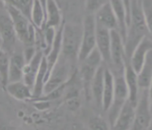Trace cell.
<instances>
[{
	"label": "cell",
	"instance_id": "cell-1",
	"mask_svg": "<svg viewBox=\"0 0 152 130\" xmlns=\"http://www.w3.org/2000/svg\"><path fill=\"white\" fill-rule=\"evenodd\" d=\"M83 25L75 23H66L63 25L62 54L69 61L78 60L82 41Z\"/></svg>",
	"mask_w": 152,
	"mask_h": 130
},
{
	"label": "cell",
	"instance_id": "cell-2",
	"mask_svg": "<svg viewBox=\"0 0 152 130\" xmlns=\"http://www.w3.org/2000/svg\"><path fill=\"white\" fill-rule=\"evenodd\" d=\"M2 4L5 7L12 20L18 40L25 47H36L35 42L37 28L33 25L29 18L15 7L3 3Z\"/></svg>",
	"mask_w": 152,
	"mask_h": 130
},
{
	"label": "cell",
	"instance_id": "cell-3",
	"mask_svg": "<svg viewBox=\"0 0 152 130\" xmlns=\"http://www.w3.org/2000/svg\"><path fill=\"white\" fill-rule=\"evenodd\" d=\"M69 62L71 61L60 56L45 84L43 95L52 92L53 90L70 81L73 76L72 74V67Z\"/></svg>",
	"mask_w": 152,
	"mask_h": 130
},
{
	"label": "cell",
	"instance_id": "cell-4",
	"mask_svg": "<svg viewBox=\"0 0 152 130\" xmlns=\"http://www.w3.org/2000/svg\"><path fill=\"white\" fill-rule=\"evenodd\" d=\"M151 104L149 90H140L135 107V120L132 129L144 130L149 129L152 122Z\"/></svg>",
	"mask_w": 152,
	"mask_h": 130
},
{
	"label": "cell",
	"instance_id": "cell-5",
	"mask_svg": "<svg viewBox=\"0 0 152 130\" xmlns=\"http://www.w3.org/2000/svg\"><path fill=\"white\" fill-rule=\"evenodd\" d=\"M115 76V75H114ZM129 99V89L125 81L124 71L119 72L117 76H115V92L112 105L107 111L109 124L112 127L117 118L119 112Z\"/></svg>",
	"mask_w": 152,
	"mask_h": 130
},
{
	"label": "cell",
	"instance_id": "cell-6",
	"mask_svg": "<svg viewBox=\"0 0 152 130\" xmlns=\"http://www.w3.org/2000/svg\"><path fill=\"white\" fill-rule=\"evenodd\" d=\"M0 37L1 50L12 55L18 37L13 25L12 20L3 4L0 15Z\"/></svg>",
	"mask_w": 152,
	"mask_h": 130
},
{
	"label": "cell",
	"instance_id": "cell-7",
	"mask_svg": "<svg viewBox=\"0 0 152 130\" xmlns=\"http://www.w3.org/2000/svg\"><path fill=\"white\" fill-rule=\"evenodd\" d=\"M102 62L103 59L97 48L94 50L83 60L80 61V77L83 82L87 95L90 93V89L91 81L98 69L102 64Z\"/></svg>",
	"mask_w": 152,
	"mask_h": 130
},
{
	"label": "cell",
	"instance_id": "cell-8",
	"mask_svg": "<svg viewBox=\"0 0 152 130\" xmlns=\"http://www.w3.org/2000/svg\"><path fill=\"white\" fill-rule=\"evenodd\" d=\"M81 46L78 57L80 62L96 48V21L93 14H87L84 18Z\"/></svg>",
	"mask_w": 152,
	"mask_h": 130
},
{
	"label": "cell",
	"instance_id": "cell-9",
	"mask_svg": "<svg viewBox=\"0 0 152 130\" xmlns=\"http://www.w3.org/2000/svg\"><path fill=\"white\" fill-rule=\"evenodd\" d=\"M111 35V63L117 68L118 72L124 71L125 63L127 61L124 38L119 29L112 30Z\"/></svg>",
	"mask_w": 152,
	"mask_h": 130
},
{
	"label": "cell",
	"instance_id": "cell-10",
	"mask_svg": "<svg viewBox=\"0 0 152 130\" xmlns=\"http://www.w3.org/2000/svg\"><path fill=\"white\" fill-rule=\"evenodd\" d=\"M135 107L136 102L128 99L119 112L112 129L118 130L132 129L135 120Z\"/></svg>",
	"mask_w": 152,
	"mask_h": 130
},
{
	"label": "cell",
	"instance_id": "cell-11",
	"mask_svg": "<svg viewBox=\"0 0 152 130\" xmlns=\"http://www.w3.org/2000/svg\"><path fill=\"white\" fill-rule=\"evenodd\" d=\"M151 50H152V37L146 36L137 46L129 59V62L137 73L141 70Z\"/></svg>",
	"mask_w": 152,
	"mask_h": 130
},
{
	"label": "cell",
	"instance_id": "cell-12",
	"mask_svg": "<svg viewBox=\"0 0 152 130\" xmlns=\"http://www.w3.org/2000/svg\"><path fill=\"white\" fill-rule=\"evenodd\" d=\"M111 31L96 25V48L105 63H111Z\"/></svg>",
	"mask_w": 152,
	"mask_h": 130
},
{
	"label": "cell",
	"instance_id": "cell-13",
	"mask_svg": "<svg viewBox=\"0 0 152 130\" xmlns=\"http://www.w3.org/2000/svg\"><path fill=\"white\" fill-rule=\"evenodd\" d=\"M94 18L96 25L104 27L109 30L119 29L118 19L115 16L110 3H107L101 7L94 14Z\"/></svg>",
	"mask_w": 152,
	"mask_h": 130
},
{
	"label": "cell",
	"instance_id": "cell-14",
	"mask_svg": "<svg viewBox=\"0 0 152 130\" xmlns=\"http://www.w3.org/2000/svg\"><path fill=\"white\" fill-rule=\"evenodd\" d=\"M44 56H45V54L42 50H37L34 57L25 64L23 81L25 84H27L28 86L31 87L32 89L34 88V82H35Z\"/></svg>",
	"mask_w": 152,
	"mask_h": 130
},
{
	"label": "cell",
	"instance_id": "cell-15",
	"mask_svg": "<svg viewBox=\"0 0 152 130\" xmlns=\"http://www.w3.org/2000/svg\"><path fill=\"white\" fill-rule=\"evenodd\" d=\"M105 69L103 65H101L100 68L94 75L93 80L90 84V93L93 99L94 102L98 107H102V95H103V88H104V81H105Z\"/></svg>",
	"mask_w": 152,
	"mask_h": 130
},
{
	"label": "cell",
	"instance_id": "cell-16",
	"mask_svg": "<svg viewBox=\"0 0 152 130\" xmlns=\"http://www.w3.org/2000/svg\"><path fill=\"white\" fill-rule=\"evenodd\" d=\"M24 53H12L10 57L9 83L15 81H23L24 69L26 64Z\"/></svg>",
	"mask_w": 152,
	"mask_h": 130
},
{
	"label": "cell",
	"instance_id": "cell-17",
	"mask_svg": "<svg viewBox=\"0 0 152 130\" xmlns=\"http://www.w3.org/2000/svg\"><path fill=\"white\" fill-rule=\"evenodd\" d=\"M5 90L10 96L18 101H27L34 99L33 89L23 81L10 82Z\"/></svg>",
	"mask_w": 152,
	"mask_h": 130
},
{
	"label": "cell",
	"instance_id": "cell-18",
	"mask_svg": "<svg viewBox=\"0 0 152 130\" xmlns=\"http://www.w3.org/2000/svg\"><path fill=\"white\" fill-rule=\"evenodd\" d=\"M124 76L128 89H129V99L131 101L136 102L139 94L140 88L138 85V79H137V73L134 68H132L130 63L126 61L124 66Z\"/></svg>",
	"mask_w": 152,
	"mask_h": 130
},
{
	"label": "cell",
	"instance_id": "cell-19",
	"mask_svg": "<svg viewBox=\"0 0 152 130\" xmlns=\"http://www.w3.org/2000/svg\"><path fill=\"white\" fill-rule=\"evenodd\" d=\"M62 25V12L57 0H47L45 27H52L58 29Z\"/></svg>",
	"mask_w": 152,
	"mask_h": 130
},
{
	"label": "cell",
	"instance_id": "cell-20",
	"mask_svg": "<svg viewBox=\"0 0 152 130\" xmlns=\"http://www.w3.org/2000/svg\"><path fill=\"white\" fill-rule=\"evenodd\" d=\"M114 92H115V76L109 68H106L102 107L104 112H107L112 105Z\"/></svg>",
	"mask_w": 152,
	"mask_h": 130
},
{
	"label": "cell",
	"instance_id": "cell-21",
	"mask_svg": "<svg viewBox=\"0 0 152 130\" xmlns=\"http://www.w3.org/2000/svg\"><path fill=\"white\" fill-rule=\"evenodd\" d=\"M63 24L59 27L57 31H56V35L55 41L53 42L51 49L48 52L47 55H46V59H47V64H48V68H49V75L50 72L55 67V65L57 64L58 60L61 56L62 54V34H63Z\"/></svg>",
	"mask_w": 152,
	"mask_h": 130
},
{
	"label": "cell",
	"instance_id": "cell-22",
	"mask_svg": "<svg viewBox=\"0 0 152 130\" xmlns=\"http://www.w3.org/2000/svg\"><path fill=\"white\" fill-rule=\"evenodd\" d=\"M48 77H49V68H48L46 56H44L33 88L34 99H37L43 95L44 87H45V84L48 80Z\"/></svg>",
	"mask_w": 152,
	"mask_h": 130
},
{
	"label": "cell",
	"instance_id": "cell-23",
	"mask_svg": "<svg viewBox=\"0 0 152 130\" xmlns=\"http://www.w3.org/2000/svg\"><path fill=\"white\" fill-rule=\"evenodd\" d=\"M109 3L112 6V9L115 12V16L118 19L119 30L121 32L122 37L125 41L128 29L127 12L123 0H109Z\"/></svg>",
	"mask_w": 152,
	"mask_h": 130
},
{
	"label": "cell",
	"instance_id": "cell-24",
	"mask_svg": "<svg viewBox=\"0 0 152 130\" xmlns=\"http://www.w3.org/2000/svg\"><path fill=\"white\" fill-rule=\"evenodd\" d=\"M137 79L140 90L149 89L152 81V50L149 52L144 64L138 72Z\"/></svg>",
	"mask_w": 152,
	"mask_h": 130
},
{
	"label": "cell",
	"instance_id": "cell-25",
	"mask_svg": "<svg viewBox=\"0 0 152 130\" xmlns=\"http://www.w3.org/2000/svg\"><path fill=\"white\" fill-rule=\"evenodd\" d=\"M30 20L37 29H42L46 25V11L38 0H34Z\"/></svg>",
	"mask_w": 152,
	"mask_h": 130
},
{
	"label": "cell",
	"instance_id": "cell-26",
	"mask_svg": "<svg viewBox=\"0 0 152 130\" xmlns=\"http://www.w3.org/2000/svg\"><path fill=\"white\" fill-rule=\"evenodd\" d=\"M9 53L1 50L0 52V81L3 90H5L7 85L9 83V66H10Z\"/></svg>",
	"mask_w": 152,
	"mask_h": 130
},
{
	"label": "cell",
	"instance_id": "cell-27",
	"mask_svg": "<svg viewBox=\"0 0 152 130\" xmlns=\"http://www.w3.org/2000/svg\"><path fill=\"white\" fill-rule=\"evenodd\" d=\"M2 3L18 9L30 20L34 0H2Z\"/></svg>",
	"mask_w": 152,
	"mask_h": 130
},
{
	"label": "cell",
	"instance_id": "cell-28",
	"mask_svg": "<svg viewBox=\"0 0 152 130\" xmlns=\"http://www.w3.org/2000/svg\"><path fill=\"white\" fill-rule=\"evenodd\" d=\"M142 9L150 37H152V0H142Z\"/></svg>",
	"mask_w": 152,
	"mask_h": 130
},
{
	"label": "cell",
	"instance_id": "cell-29",
	"mask_svg": "<svg viewBox=\"0 0 152 130\" xmlns=\"http://www.w3.org/2000/svg\"><path fill=\"white\" fill-rule=\"evenodd\" d=\"M109 3V0H85V7L88 14L94 15L99 10Z\"/></svg>",
	"mask_w": 152,
	"mask_h": 130
},
{
	"label": "cell",
	"instance_id": "cell-30",
	"mask_svg": "<svg viewBox=\"0 0 152 130\" xmlns=\"http://www.w3.org/2000/svg\"><path fill=\"white\" fill-rule=\"evenodd\" d=\"M89 128L92 129H107L110 127L103 119L99 116H94L90 119L89 122Z\"/></svg>",
	"mask_w": 152,
	"mask_h": 130
},
{
	"label": "cell",
	"instance_id": "cell-31",
	"mask_svg": "<svg viewBox=\"0 0 152 130\" xmlns=\"http://www.w3.org/2000/svg\"><path fill=\"white\" fill-rule=\"evenodd\" d=\"M125 6V9H126V12H127V22L128 26L129 25V20H130V12H131V2L132 0H123Z\"/></svg>",
	"mask_w": 152,
	"mask_h": 130
},
{
	"label": "cell",
	"instance_id": "cell-32",
	"mask_svg": "<svg viewBox=\"0 0 152 130\" xmlns=\"http://www.w3.org/2000/svg\"><path fill=\"white\" fill-rule=\"evenodd\" d=\"M38 1L42 4V6H43V7L45 8V11H46V7H47V0H38Z\"/></svg>",
	"mask_w": 152,
	"mask_h": 130
},
{
	"label": "cell",
	"instance_id": "cell-33",
	"mask_svg": "<svg viewBox=\"0 0 152 130\" xmlns=\"http://www.w3.org/2000/svg\"><path fill=\"white\" fill-rule=\"evenodd\" d=\"M81 1H83V2H85V0H81Z\"/></svg>",
	"mask_w": 152,
	"mask_h": 130
}]
</instances>
